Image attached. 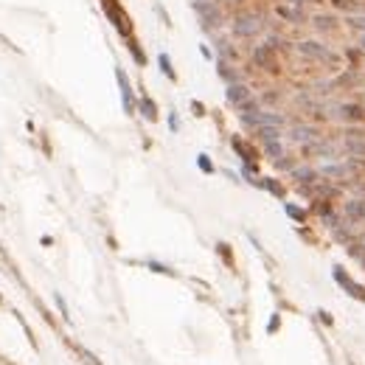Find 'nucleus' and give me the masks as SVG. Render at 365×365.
Returning <instances> with one entry per match:
<instances>
[{"mask_svg":"<svg viewBox=\"0 0 365 365\" xmlns=\"http://www.w3.org/2000/svg\"><path fill=\"white\" fill-rule=\"evenodd\" d=\"M275 17L284 20V22H289V25H303V22H309L306 8H303V6H295V3H286V0L275 6Z\"/></svg>","mask_w":365,"mask_h":365,"instance_id":"7ed1b4c3","label":"nucleus"},{"mask_svg":"<svg viewBox=\"0 0 365 365\" xmlns=\"http://www.w3.org/2000/svg\"><path fill=\"white\" fill-rule=\"evenodd\" d=\"M359 247H362V250H365V233H362V236H359Z\"/></svg>","mask_w":365,"mask_h":365,"instance_id":"a211bd4d","label":"nucleus"},{"mask_svg":"<svg viewBox=\"0 0 365 365\" xmlns=\"http://www.w3.org/2000/svg\"><path fill=\"white\" fill-rule=\"evenodd\" d=\"M258 138L267 140H281V126H258Z\"/></svg>","mask_w":365,"mask_h":365,"instance_id":"9b49d317","label":"nucleus"},{"mask_svg":"<svg viewBox=\"0 0 365 365\" xmlns=\"http://www.w3.org/2000/svg\"><path fill=\"white\" fill-rule=\"evenodd\" d=\"M140 107L146 109V118H154V104H152V101H143Z\"/></svg>","mask_w":365,"mask_h":365,"instance_id":"2eb2a0df","label":"nucleus"},{"mask_svg":"<svg viewBox=\"0 0 365 365\" xmlns=\"http://www.w3.org/2000/svg\"><path fill=\"white\" fill-rule=\"evenodd\" d=\"M292 177H298L300 182H314V180H317V171H314V168H303V166H300V168H295V171H292Z\"/></svg>","mask_w":365,"mask_h":365,"instance_id":"f8f14e48","label":"nucleus"},{"mask_svg":"<svg viewBox=\"0 0 365 365\" xmlns=\"http://www.w3.org/2000/svg\"><path fill=\"white\" fill-rule=\"evenodd\" d=\"M230 28H233L236 36H241V39H253V36L264 34L267 22H264V14H261V11H239V14L233 17Z\"/></svg>","mask_w":365,"mask_h":365,"instance_id":"f257e3e1","label":"nucleus"},{"mask_svg":"<svg viewBox=\"0 0 365 365\" xmlns=\"http://www.w3.org/2000/svg\"><path fill=\"white\" fill-rule=\"evenodd\" d=\"M115 76H118V84H121V93H124V107H126V109L132 112V90H129V81H126L124 70H118Z\"/></svg>","mask_w":365,"mask_h":365,"instance_id":"1a4fd4ad","label":"nucleus"},{"mask_svg":"<svg viewBox=\"0 0 365 365\" xmlns=\"http://www.w3.org/2000/svg\"><path fill=\"white\" fill-rule=\"evenodd\" d=\"M289 138H292L295 143H314L320 135H317L314 126H309V124H298V126L289 129Z\"/></svg>","mask_w":365,"mask_h":365,"instance_id":"39448f33","label":"nucleus"},{"mask_svg":"<svg viewBox=\"0 0 365 365\" xmlns=\"http://www.w3.org/2000/svg\"><path fill=\"white\" fill-rule=\"evenodd\" d=\"M286 3H295V6H314V3H320V0H286Z\"/></svg>","mask_w":365,"mask_h":365,"instance_id":"dca6fc26","label":"nucleus"},{"mask_svg":"<svg viewBox=\"0 0 365 365\" xmlns=\"http://www.w3.org/2000/svg\"><path fill=\"white\" fill-rule=\"evenodd\" d=\"M199 168H205V171H211V163L205 160V154H199Z\"/></svg>","mask_w":365,"mask_h":365,"instance_id":"f3484780","label":"nucleus"},{"mask_svg":"<svg viewBox=\"0 0 365 365\" xmlns=\"http://www.w3.org/2000/svg\"><path fill=\"white\" fill-rule=\"evenodd\" d=\"M264 149H267V154H272L275 160H278V157H284V149H281V140H267V143H264Z\"/></svg>","mask_w":365,"mask_h":365,"instance_id":"ddd939ff","label":"nucleus"},{"mask_svg":"<svg viewBox=\"0 0 365 365\" xmlns=\"http://www.w3.org/2000/svg\"><path fill=\"white\" fill-rule=\"evenodd\" d=\"M362 219H365V213H362Z\"/></svg>","mask_w":365,"mask_h":365,"instance_id":"412c9836","label":"nucleus"},{"mask_svg":"<svg viewBox=\"0 0 365 365\" xmlns=\"http://www.w3.org/2000/svg\"><path fill=\"white\" fill-rule=\"evenodd\" d=\"M345 152L351 157H365V140H362V132H351L345 138Z\"/></svg>","mask_w":365,"mask_h":365,"instance_id":"423d86ee","label":"nucleus"},{"mask_svg":"<svg viewBox=\"0 0 365 365\" xmlns=\"http://www.w3.org/2000/svg\"><path fill=\"white\" fill-rule=\"evenodd\" d=\"M345 25L362 36V34H365V11H362V14H348V17H345Z\"/></svg>","mask_w":365,"mask_h":365,"instance_id":"9d476101","label":"nucleus"},{"mask_svg":"<svg viewBox=\"0 0 365 365\" xmlns=\"http://www.w3.org/2000/svg\"><path fill=\"white\" fill-rule=\"evenodd\" d=\"M227 3H236V0H227Z\"/></svg>","mask_w":365,"mask_h":365,"instance_id":"aec40b11","label":"nucleus"},{"mask_svg":"<svg viewBox=\"0 0 365 365\" xmlns=\"http://www.w3.org/2000/svg\"><path fill=\"white\" fill-rule=\"evenodd\" d=\"M337 22H340V20H337L334 14H314V17H312V25H314L317 31H334Z\"/></svg>","mask_w":365,"mask_h":365,"instance_id":"6e6552de","label":"nucleus"},{"mask_svg":"<svg viewBox=\"0 0 365 365\" xmlns=\"http://www.w3.org/2000/svg\"><path fill=\"white\" fill-rule=\"evenodd\" d=\"M359 45H362V51H365V34H362V36H359Z\"/></svg>","mask_w":365,"mask_h":365,"instance_id":"6ab92c4d","label":"nucleus"},{"mask_svg":"<svg viewBox=\"0 0 365 365\" xmlns=\"http://www.w3.org/2000/svg\"><path fill=\"white\" fill-rule=\"evenodd\" d=\"M227 101L230 104H236L239 109L244 107V104H250L253 98H250V87L247 84H241V81H230L227 84Z\"/></svg>","mask_w":365,"mask_h":365,"instance_id":"20e7f679","label":"nucleus"},{"mask_svg":"<svg viewBox=\"0 0 365 365\" xmlns=\"http://www.w3.org/2000/svg\"><path fill=\"white\" fill-rule=\"evenodd\" d=\"M295 51L303 56V59H309V62H331V65H337V53L326 45V42H320V39H300V42H295Z\"/></svg>","mask_w":365,"mask_h":365,"instance_id":"f03ea898","label":"nucleus"},{"mask_svg":"<svg viewBox=\"0 0 365 365\" xmlns=\"http://www.w3.org/2000/svg\"><path fill=\"white\" fill-rule=\"evenodd\" d=\"M272 42H264V45H255V51H253V59H255V65H264V67H272Z\"/></svg>","mask_w":365,"mask_h":365,"instance_id":"0eeeda50","label":"nucleus"},{"mask_svg":"<svg viewBox=\"0 0 365 365\" xmlns=\"http://www.w3.org/2000/svg\"><path fill=\"white\" fill-rule=\"evenodd\" d=\"M160 67H163V73H166V76H171V79H174V70H171V62H168V56H166V53H160Z\"/></svg>","mask_w":365,"mask_h":365,"instance_id":"4468645a","label":"nucleus"}]
</instances>
